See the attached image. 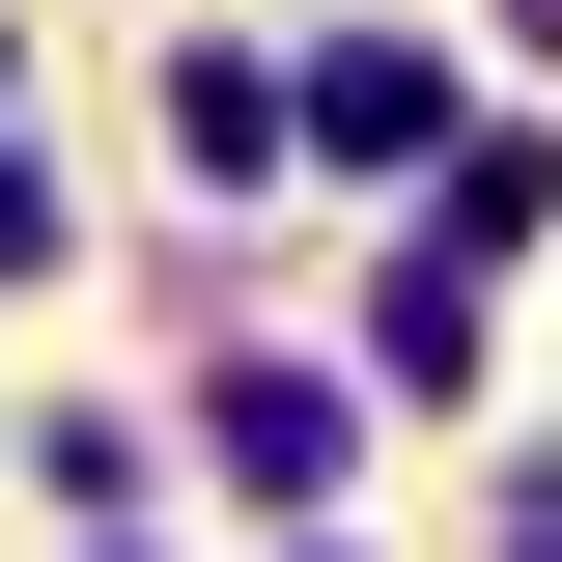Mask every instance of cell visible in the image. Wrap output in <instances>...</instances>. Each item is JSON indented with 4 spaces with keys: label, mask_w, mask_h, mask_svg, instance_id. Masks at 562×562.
I'll return each mask as SVG.
<instances>
[{
    "label": "cell",
    "mask_w": 562,
    "mask_h": 562,
    "mask_svg": "<svg viewBox=\"0 0 562 562\" xmlns=\"http://www.w3.org/2000/svg\"><path fill=\"white\" fill-rule=\"evenodd\" d=\"M310 140H338V169H422V140H450V85H422L394 29H338V57H310Z\"/></svg>",
    "instance_id": "1"
},
{
    "label": "cell",
    "mask_w": 562,
    "mask_h": 562,
    "mask_svg": "<svg viewBox=\"0 0 562 562\" xmlns=\"http://www.w3.org/2000/svg\"><path fill=\"white\" fill-rule=\"evenodd\" d=\"M225 479L254 506H338V394H310V366H225Z\"/></svg>",
    "instance_id": "2"
},
{
    "label": "cell",
    "mask_w": 562,
    "mask_h": 562,
    "mask_svg": "<svg viewBox=\"0 0 562 562\" xmlns=\"http://www.w3.org/2000/svg\"><path fill=\"white\" fill-rule=\"evenodd\" d=\"M535 562H562V535H535Z\"/></svg>",
    "instance_id": "3"
}]
</instances>
